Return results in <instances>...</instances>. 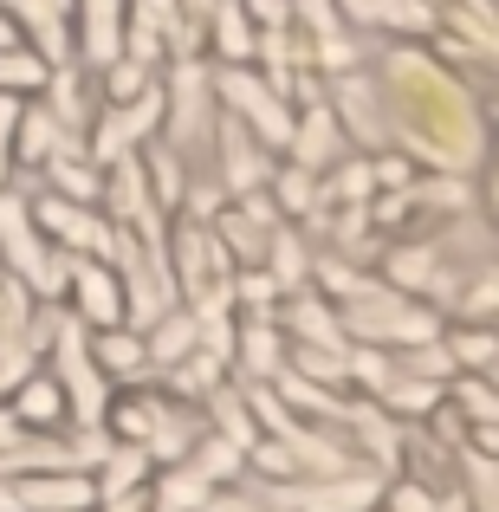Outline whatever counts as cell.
I'll use <instances>...</instances> for the list:
<instances>
[{"label":"cell","mask_w":499,"mask_h":512,"mask_svg":"<svg viewBox=\"0 0 499 512\" xmlns=\"http://www.w3.org/2000/svg\"><path fill=\"white\" fill-rule=\"evenodd\" d=\"M376 98H383L389 150H402L415 169L435 175H480L487 169V98L461 72L435 59L428 46H396L370 65Z\"/></svg>","instance_id":"cell-1"},{"label":"cell","mask_w":499,"mask_h":512,"mask_svg":"<svg viewBox=\"0 0 499 512\" xmlns=\"http://www.w3.org/2000/svg\"><path fill=\"white\" fill-rule=\"evenodd\" d=\"M0 273L20 279L39 305L65 299V279H72V253H59L33 221V201L20 188H0Z\"/></svg>","instance_id":"cell-2"},{"label":"cell","mask_w":499,"mask_h":512,"mask_svg":"<svg viewBox=\"0 0 499 512\" xmlns=\"http://www.w3.org/2000/svg\"><path fill=\"white\" fill-rule=\"evenodd\" d=\"M214 117H221V104H214V65L169 59L163 65V143L182 156H201L214 137Z\"/></svg>","instance_id":"cell-3"},{"label":"cell","mask_w":499,"mask_h":512,"mask_svg":"<svg viewBox=\"0 0 499 512\" xmlns=\"http://www.w3.org/2000/svg\"><path fill=\"white\" fill-rule=\"evenodd\" d=\"M214 104H221V117H234L253 143H266L273 156H286L292 98H286V91H273L253 65H214Z\"/></svg>","instance_id":"cell-4"},{"label":"cell","mask_w":499,"mask_h":512,"mask_svg":"<svg viewBox=\"0 0 499 512\" xmlns=\"http://www.w3.org/2000/svg\"><path fill=\"white\" fill-rule=\"evenodd\" d=\"M46 357H52V383L65 389V415H72V428H104L111 383H104V370L91 363L85 325H78V318H59V331H52Z\"/></svg>","instance_id":"cell-5"},{"label":"cell","mask_w":499,"mask_h":512,"mask_svg":"<svg viewBox=\"0 0 499 512\" xmlns=\"http://www.w3.org/2000/svg\"><path fill=\"white\" fill-rule=\"evenodd\" d=\"M156 137H163V78H156L150 91H137V98H124V104H98V117H91V130H85V156L98 169H111V163H124V156L150 150Z\"/></svg>","instance_id":"cell-6"},{"label":"cell","mask_w":499,"mask_h":512,"mask_svg":"<svg viewBox=\"0 0 499 512\" xmlns=\"http://www.w3.org/2000/svg\"><path fill=\"white\" fill-rule=\"evenodd\" d=\"M26 201H33L39 234H46L59 253H72V260H111L117 227H111L104 208H91V201H65V195H52V188H33Z\"/></svg>","instance_id":"cell-7"},{"label":"cell","mask_w":499,"mask_h":512,"mask_svg":"<svg viewBox=\"0 0 499 512\" xmlns=\"http://www.w3.org/2000/svg\"><path fill=\"white\" fill-rule=\"evenodd\" d=\"M325 98H331V111H337V130H344V143H357L363 156H370V150H389V130H383V98H376L370 65L325 78Z\"/></svg>","instance_id":"cell-8"},{"label":"cell","mask_w":499,"mask_h":512,"mask_svg":"<svg viewBox=\"0 0 499 512\" xmlns=\"http://www.w3.org/2000/svg\"><path fill=\"white\" fill-rule=\"evenodd\" d=\"M208 150L221 156V163H214V182H221L227 201H240V195H253V188H266V182H273V169H279V156L266 150V143H253L247 130L234 124V117H214Z\"/></svg>","instance_id":"cell-9"},{"label":"cell","mask_w":499,"mask_h":512,"mask_svg":"<svg viewBox=\"0 0 499 512\" xmlns=\"http://www.w3.org/2000/svg\"><path fill=\"white\" fill-rule=\"evenodd\" d=\"M337 20L350 33H389V39H409V46L435 39V7L428 0H337Z\"/></svg>","instance_id":"cell-10"},{"label":"cell","mask_w":499,"mask_h":512,"mask_svg":"<svg viewBox=\"0 0 499 512\" xmlns=\"http://www.w3.org/2000/svg\"><path fill=\"white\" fill-rule=\"evenodd\" d=\"M175 39H182V7L175 0H124V59L163 65L175 59Z\"/></svg>","instance_id":"cell-11"},{"label":"cell","mask_w":499,"mask_h":512,"mask_svg":"<svg viewBox=\"0 0 499 512\" xmlns=\"http://www.w3.org/2000/svg\"><path fill=\"white\" fill-rule=\"evenodd\" d=\"M65 299H72V318H78L85 331L124 325V279H117V266H111V260H72Z\"/></svg>","instance_id":"cell-12"},{"label":"cell","mask_w":499,"mask_h":512,"mask_svg":"<svg viewBox=\"0 0 499 512\" xmlns=\"http://www.w3.org/2000/svg\"><path fill=\"white\" fill-rule=\"evenodd\" d=\"M72 59L85 72L124 59V0H72Z\"/></svg>","instance_id":"cell-13"},{"label":"cell","mask_w":499,"mask_h":512,"mask_svg":"<svg viewBox=\"0 0 499 512\" xmlns=\"http://www.w3.org/2000/svg\"><path fill=\"white\" fill-rule=\"evenodd\" d=\"M39 98H46V111L59 117V130L72 143H85V130H91V117H98V72H85V65L78 59H65V65H52V78H46V91H39Z\"/></svg>","instance_id":"cell-14"},{"label":"cell","mask_w":499,"mask_h":512,"mask_svg":"<svg viewBox=\"0 0 499 512\" xmlns=\"http://www.w3.org/2000/svg\"><path fill=\"white\" fill-rule=\"evenodd\" d=\"M13 26L26 33V46L46 65L72 59V0H20V7H13Z\"/></svg>","instance_id":"cell-15"},{"label":"cell","mask_w":499,"mask_h":512,"mask_svg":"<svg viewBox=\"0 0 499 512\" xmlns=\"http://www.w3.org/2000/svg\"><path fill=\"white\" fill-rule=\"evenodd\" d=\"M65 143L72 137H65L59 117L46 111V98H20V117H13V169H46Z\"/></svg>","instance_id":"cell-16"},{"label":"cell","mask_w":499,"mask_h":512,"mask_svg":"<svg viewBox=\"0 0 499 512\" xmlns=\"http://www.w3.org/2000/svg\"><path fill=\"white\" fill-rule=\"evenodd\" d=\"M91 344V363L104 370V383H143L150 376V350H143V331L130 325H104V331H85Z\"/></svg>","instance_id":"cell-17"},{"label":"cell","mask_w":499,"mask_h":512,"mask_svg":"<svg viewBox=\"0 0 499 512\" xmlns=\"http://www.w3.org/2000/svg\"><path fill=\"white\" fill-rule=\"evenodd\" d=\"M7 409H13V422L26 428V435H39V428H65L72 415H65V389L52 383V370H26L20 383L7 389Z\"/></svg>","instance_id":"cell-18"},{"label":"cell","mask_w":499,"mask_h":512,"mask_svg":"<svg viewBox=\"0 0 499 512\" xmlns=\"http://www.w3.org/2000/svg\"><path fill=\"white\" fill-rule=\"evenodd\" d=\"M253 20L240 13V0H214L208 26H201V52H214L221 65H253Z\"/></svg>","instance_id":"cell-19"},{"label":"cell","mask_w":499,"mask_h":512,"mask_svg":"<svg viewBox=\"0 0 499 512\" xmlns=\"http://www.w3.org/2000/svg\"><path fill=\"white\" fill-rule=\"evenodd\" d=\"M39 175H46V182H39V188H52V195H65V201H91V208H98L104 169H98V163H91V156H85V143H65V150L52 156V163L39 169Z\"/></svg>","instance_id":"cell-20"},{"label":"cell","mask_w":499,"mask_h":512,"mask_svg":"<svg viewBox=\"0 0 499 512\" xmlns=\"http://www.w3.org/2000/svg\"><path fill=\"white\" fill-rule=\"evenodd\" d=\"M201 344V331H195V312L188 305H169L156 325H143V350H150V370H169V363H182L188 350Z\"/></svg>","instance_id":"cell-21"},{"label":"cell","mask_w":499,"mask_h":512,"mask_svg":"<svg viewBox=\"0 0 499 512\" xmlns=\"http://www.w3.org/2000/svg\"><path fill=\"white\" fill-rule=\"evenodd\" d=\"M266 279H273L279 286V299H286V292H299V286H312V253H305V240L292 234L286 221L273 227V240H266Z\"/></svg>","instance_id":"cell-22"},{"label":"cell","mask_w":499,"mask_h":512,"mask_svg":"<svg viewBox=\"0 0 499 512\" xmlns=\"http://www.w3.org/2000/svg\"><path fill=\"white\" fill-rule=\"evenodd\" d=\"M266 195H273L279 221H312V227H318V175H312V169L279 163L273 182H266Z\"/></svg>","instance_id":"cell-23"},{"label":"cell","mask_w":499,"mask_h":512,"mask_svg":"<svg viewBox=\"0 0 499 512\" xmlns=\"http://www.w3.org/2000/svg\"><path fill=\"white\" fill-rule=\"evenodd\" d=\"M137 156H143V175H150L156 208L175 214V208H182V188H188V156H182V150H169L163 137H156L150 150H137Z\"/></svg>","instance_id":"cell-24"},{"label":"cell","mask_w":499,"mask_h":512,"mask_svg":"<svg viewBox=\"0 0 499 512\" xmlns=\"http://www.w3.org/2000/svg\"><path fill=\"white\" fill-rule=\"evenodd\" d=\"M46 78H52V65L39 59L26 39H7V46H0V98H39Z\"/></svg>","instance_id":"cell-25"},{"label":"cell","mask_w":499,"mask_h":512,"mask_svg":"<svg viewBox=\"0 0 499 512\" xmlns=\"http://www.w3.org/2000/svg\"><path fill=\"white\" fill-rule=\"evenodd\" d=\"M441 350L454 357V376H493V325H454V331H441Z\"/></svg>","instance_id":"cell-26"},{"label":"cell","mask_w":499,"mask_h":512,"mask_svg":"<svg viewBox=\"0 0 499 512\" xmlns=\"http://www.w3.org/2000/svg\"><path fill=\"white\" fill-rule=\"evenodd\" d=\"M363 65V33L350 26H331V33H312V72L337 78V72H357Z\"/></svg>","instance_id":"cell-27"},{"label":"cell","mask_w":499,"mask_h":512,"mask_svg":"<svg viewBox=\"0 0 499 512\" xmlns=\"http://www.w3.org/2000/svg\"><path fill=\"white\" fill-rule=\"evenodd\" d=\"M156 78H163V72H156V65H143V59H111L98 72V98L104 104H124V98H137V91H150Z\"/></svg>","instance_id":"cell-28"},{"label":"cell","mask_w":499,"mask_h":512,"mask_svg":"<svg viewBox=\"0 0 499 512\" xmlns=\"http://www.w3.org/2000/svg\"><path fill=\"white\" fill-rule=\"evenodd\" d=\"M156 500H163L169 512H195V506H214V480H201L195 467H175V474L163 480V487H156Z\"/></svg>","instance_id":"cell-29"},{"label":"cell","mask_w":499,"mask_h":512,"mask_svg":"<svg viewBox=\"0 0 499 512\" xmlns=\"http://www.w3.org/2000/svg\"><path fill=\"white\" fill-rule=\"evenodd\" d=\"M240 13L253 20V33H273V26H292V0H240Z\"/></svg>","instance_id":"cell-30"},{"label":"cell","mask_w":499,"mask_h":512,"mask_svg":"<svg viewBox=\"0 0 499 512\" xmlns=\"http://www.w3.org/2000/svg\"><path fill=\"white\" fill-rule=\"evenodd\" d=\"M104 512H156V493L150 487H130V493H111V500H98Z\"/></svg>","instance_id":"cell-31"},{"label":"cell","mask_w":499,"mask_h":512,"mask_svg":"<svg viewBox=\"0 0 499 512\" xmlns=\"http://www.w3.org/2000/svg\"><path fill=\"white\" fill-rule=\"evenodd\" d=\"M389 512H435V506H428V493L415 480H402V487H389Z\"/></svg>","instance_id":"cell-32"},{"label":"cell","mask_w":499,"mask_h":512,"mask_svg":"<svg viewBox=\"0 0 499 512\" xmlns=\"http://www.w3.org/2000/svg\"><path fill=\"white\" fill-rule=\"evenodd\" d=\"M7 39H20V26H13L7 13H0V46H7Z\"/></svg>","instance_id":"cell-33"},{"label":"cell","mask_w":499,"mask_h":512,"mask_svg":"<svg viewBox=\"0 0 499 512\" xmlns=\"http://www.w3.org/2000/svg\"><path fill=\"white\" fill-rule=\"evenodd\" d=\"M214 512H247V506H234V500H221V506H214Z\"/></svg>","instance_id":"cell-34"},{"label":"cell","mask_w":499,"mask_h":512,"mask_svg":"<svg viewBox=\"0 0 499 512\" xmlns=\"http://www.w3.org/2000/svg\"><path fill=\"white\" fill-rule=\"evenodd\" d=\"M13 7H20V0H0V13H7V20H13Z\"/></svg>","instance_id":"cell-35"}]
</instances>
